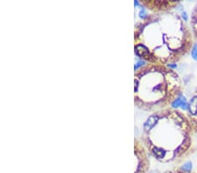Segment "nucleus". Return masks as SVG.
Returning a JSON list of instances; mask_svg holds the SVG:
<instances>
[{"mask_svg":"<svg viewBox=\"0 0 197 173\" xmlns=\"http://www.w3.org/2000/svg\"><path fill=\"white\" fill-rule=\"evenodd\" d=\"M188 118L194 130L197 131V91L188 102Z\"/></svg>","mask_w":197,"mask_h":173,"instance_id":"6","label":"nucleus"},{"mask_svg":"<svg viewBox=\"0 0 197 173\" xmlns=\"http://www.w3.org/2000/svg\"><path fill=\"white\" fill-rule=\"evenodd\" d=\"M134 53L147 63L171 66L193 48V32L175 11L150 13L134 26Z\"/></svg>","mask_w":197,"mask_h":173,"instance_id":"1","label":"nucleus"},{"mask_svg":"<svg viewBox=\"0 0 197 173\" xmlns=\"http://www.w3.org/2000/svg\"><path fill=\"white\" fill-rule=\"evenodd\" d=\"M193 126L187 115L168 108L152 113L143 124L141 141L149 155L161 163L183 157L192 147Z\"/></svg>","mask_w":197,"mask_h":173,"instance_id":"2","label":"nucleus"},{"mask_svg":"<svg viewBox=\"0 0 197 173\" xmlns=\"http://www.w3.org/2000/svg\"><path fill=\"white\" fill-rule=\"evenodd\" d=\"M192 56L195 59H197V44L192 48Z\"/></svg>","mask_w":197,"mask_h":173,"instance_id":"8","label":"nucleus"},{"mask_svg":"<svg viewBox=\"0 0 197 173\" xmlns=\"http://www.w3.org/2000/svg\"><path fill=\"white\" fill-rule=\"evenodd\" d=\"M191 170H192V163H190V162H187V163H185V164L181 167V171H184V172L189 173L191 171Z\"/></svg>","mask_w":197,"mask_h":173,"instance_id":"7","label":"nucleus"},{"mask_svg":"<svg viewBox=\"0 0 197 173\" xmlns=\"http://www.w3.org/2000/svg\"><path fill=\"white\" fill-rule=\"evenodd\" d=\"M180 93V77L172 67L146 63L134 73V105L143 111L168 108Z\"/></svg>","mask_w":197,"mask_h":173,"instance_id":"3","label":"nucleus"},{"mask_svg":"<svg viewBox=\"0 0 197 173\" xmlns=\"http://www.w3.org/2000/svg\"><path fill=\"white\" fill-rule=\"evenodd\" d=\"M139 3L152 11V13L166 12L175 8L179 5L178 1H152V0H140Z\"/></svg>","mask_w":197,"mask_h":173,"instance_id":"5","label":"nucleus"},{"mask_svg":"<svg viewBox=\"0 0 197 173\" xmlns=\"http://www.w3.org/2000/svg\"><path fill=\"white\" fill-rule=\"evenodd\" d=\"M147 150L141 140L134 139V157H135V169L134 173H146L149 168Z\"/></svg>","mask_w":197,"mask_h":173,"instance_id":"4","label":"nucleus"}]
</instances>
